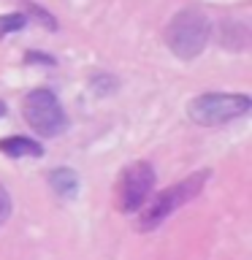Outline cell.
<instances>
[{
    "label": "cell",
    "mask_w": 252,
    "mask_h": 260,
    "mask_svg": "<svg viewBox=\"0 0 252 260\" xmlns=\"http://www.w3.org/2000/svg\"><path fill=\"white\" fill-rule=\"evenodd\" d=\"M206 41H209V19L195 8L179 11L166 30L168 49L182 60H193L195 54H201Z\"/></svg>",
    "instance_id": "cell-1"
},
{
    "label": "cell",
    "mask_w": 252,
    "mask_h": 260,
    "mask_svg": "<svg viewBox=\"0 0 252 260\" xmlns=\"http://www.w3.org/2000/svg\"><path fill=\"white\" fill-rule=\"evenodd\" d=\"M252 101L247 95H225V92H206L198 95L195 101L187 106V114L198 122V125L214 127V125H225L236 117H244L249 111Z\"/></svg>",
    "instance_id": "cell-2"
},
{
    "label": "cell",
    "mask_w": 252,
    "mask_h": 260,
    "mask_svg": "<svg viewBox=\"0 0 252 260\" xmlns=\"http://www.w3.org/2000/svg\"><path fill=\"white\" fill-rule=\"evenodd\" d=\"M206 176H209V171H198V174L190 176L187 182H179V184H174V187H168V190L158 192V195L149 201V206L144 209L141 219H138V228H141V231H152V228H158L174 209H179L182 203H187L190 198H195V195L201 192V187H203V182H206Z\"/></svg>",
    "instance_id": "cell-3"
},
{
    "label": "cell",
    "mask_w": 252,
    "mask_h": 260,
    "mask_svg": "<svg viewBox=\"0 0 252 260\" xmlns=\"http://www.w3.org/2000/svg\"><path fill=\"white\" fill-rule=\"evenodd\" d=\"M22 111H24L27 125L41 136H57L68 125L60 101L49 89H33V92H27L24 95V103H22Z\"/></svg>",
    "instance_id": "cell-4"
},
{
    "label": "cell",
    "mask_w": 252,
    "mask_h": 260,
    "mask_svg": "<svg viewBox=\"0 0 252 260\" xmlns=\"http://www.w3.org/2000/svg\"><path fill=\"white\" fill-rule=\"evenodd\" d=\"M154 184V168L149 162H136L130 166L119 179V209L122 211H136L149 201Z\"/></svg>",
    "instance_id": "cell-5"
},
{
    "label": "cell",
    "mask_w": 252,
    "mask_h": 260,
    "mask_svg": "<svg viewBox=\"0 0 252 260\" xmlns=\"http://www.w3.org/2000/svg\"><path fill=\"white\" fill-rule=\"evenodd\" d=\"M0 152L11 154V157H24V154H30V157H41V154H44L41 144H36L33 138H22V136L0 138Z\"/></svg>",
    "instance_id": "cell-6"
},
{
    "label": "cell",
    "mask_w": 252,
    "mask_h": 260,
    "mask_svg": "<svg viewBox=\"0 0 252 260\" xmlns=\"http://www.w3.org/2000/svg\"><path fill=\"white\" fill-rule=\"evenodd\" d=\"M52 184H54V190H57V192L71 195L73 190H76V176H73V171H68V168L54 171V174H52Z\"/></svg>",
    "instance_id": "cell-7"
},
{
    "label": "cell",
    "mask_w": 252,
    "mask_h": 260,
    "mask_svg": "<svg viewBox=\"0 0 252 260\" xmlns=\"http://www.w3.org/2000/svg\"><path fill=\"white\" fill-rule=\"evenodd\" d=\"M24 27V16L16 14V16H0V36H3L6 30H19Z\"/></svg>",
    "instance_id": "cell-8"
},
{
    "label": "cell",
    "mask_w": 252,
    "mask_h": 260,
    "mask_svg": "<svg viewBox=\"0 0 252 260\" xmlns=\"http://www.w3.org/2000/svg\"><path fill=\"white\" fill-rule=\"evenodd\" d=\"M8 217H11V195H8V190L0 184V225H3Z\"/></svg>",
    "instance_id": "cell-9"
},
{
    "label": "cell",
    "mask_w": 252,
    "mask_h": 260,
    "mask_svg": "<svg viewBox=\"0 0 252 260\" xmlns=\"http://www.w3.org/2000/svg\"><path fill=\"white\" fill-rule=\"evenodd\" d=\"M3 114H6V103L0 101V117H3Z\"/></svg>",
    "instance_id": "cell-10"
}]
</instances>
